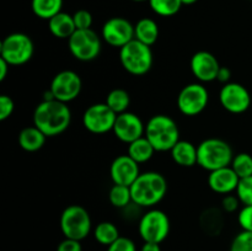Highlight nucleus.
<instances>
[{
    "instance_id": "nucleus-2",
    "label": "nucleus",
    "mask_w": 252,
    "mask_h": 251,
    "mask_svg": "<svg viewBox=\"0 0 252 251\" xmlns=\"http://www.w3.org/2000/svg\"><path fill=\"white\" fill-rule=\"evenodd\" d=\"M167 192V181L160 172H140L130 186L132 201L140 208H152L164 199Z\"/></svg>"
},
{
    "instance_id": "nucleus-25",
    "label": "nucleus",
    "mask_w": 252,
    "mask_h": 251,
    "mask_svg": "<svg viewBox=\"0 0 252 251\" xmlns=\"http://www.w3.org/2000/svg\"><path fill=\"white\" fill-rule=\"evenodd\" d=\"M31 7L33 14L42 20H51L62 12L63 0H32Z\"/></svg>"
},
{
    "instance_id": "nucleus-34",
    "label": "nucleus",
    "mask_w": 252,
    "mask_h": 251,
    "mask_svg": "<svg viewBox=\"0 0 252 251\" xmlns=\"http://www.w3.org/2000/svg\"><path fill=\"white\" fill-rule=\"evenodd\" d=\"M107 251H137V246L132 239L120 236L115 243L107 246Z\"/></svg>"
},
{
    "instance_id": "nucleus-31",
    "label": "nucleus",
    "mask_w": 252,
    "mask_h": 251,
    "mask_svg": "<svg viewBox=\"0 0 252 251\" xmlns=\"http://www.w3.org/2000/svg\"><path fill=\"white\" fill-rule=\"evenodd\" d=\"M235 192L244 206H252V176L240 179Z\"/></svg>"
},
{
    "instance_id": "nucleus-28",
    "label": "nucleus",
    "mask_w": 252,
    "mask_h": 251,
    "mask_svg": "<svg viewBox=\"0 0 252 251\" xmlns=\"http://www.w3.org/2000/svg\"><path fill=\"white\" fill-rule=\"evenodd\" d=\"M108 199H110L111 204L113 207L125 209L126 207H128L133 202L132 193H130V187L113 184L110 192H108Z\"/></svg>"
},
{
    "instance_id": "nucleus-32",
    "label": "nucleus",
    "mask_w": 252,
    "mask_h": 251,
    "mask_svg": "<svg viewBox=\"0 0 252 251\" xmlns=\"http://www.w3.org/2000/svg\"><path fill=\"white\" fill-rule=\"evenodd\" d=\"M230 251H252V231L239 233L231 241Z\"/></svg>"
},
{
    "instance_id": "nucleus-24",
    "label": "nucleus",
    "mask_w": 252,
    "mask_h": 251,
    "mask_svg": "<svg viewBox=\"0 0 252 251\" xmlns=\"http://www.w3.org/2000/svg\"><path fill=\"white\" fill-rule=\"evenodd\" d=\"M155 152L157 150L154 149L152 143L147 139L145 135L128 144V155L138 164L149 161Z\"/></svg>"
},
{
    "instance_id": "nucleus-41",
    "label": "nucleus",
    "mask_w": 252,
    "mask_h": 251,
    "mask_svg": "<svg viewBox=\"0 0 252 251\" xmlns=\"http://www.w3.org/2000/svg\"><path fill=\"white\" fill-rule=\"evenodd\" d=\"M140 251H161V249H160V244L144 243L140 248Z\"/></svg>"
},
{
    "instance_id": "nucleus-13",
    "label": "nucleus",
    "mask_w": 252,
    "mask_h": 251,
    "mask_svg": "<svg viewBox=\"0 0 252 251\" xmlns=\"http://www.w3.org/2000/svg\"><path fill=\"white\" fill-rule=\"evenodd\" d=\"M219 101L224 110L230 113H244L251 106V95L248 89L239 83L224 84L219 93Z\"/></svg>"
},
{
    "instance_id": "nucleus-5",
    "label": "nucleus",
    "mask_w": 252,
    "mask_h": 251,
    "mask_svg": "<svg viewBox=\"0 0 252 251\" xmlns=\"http://www.w3.org/2000/svg\"><path fill=\"white\" fill-rule=\"evenodd\" d=\"M120 61L123 69L132 75H144L152 69L154 57L150 46L133 39L120 48Z\"/></svg>"
},
{
    "instance_id": "nucleus-15",
    "label": "nucleus",
    "mask_w": 252,
    "mask_h": 251,
    "mask_svg": "<svg viewBox=\"0 0 252 251\" xmlns=\"http://www.w3.org/2000/svg\"><path fill=\"white\" fill-rule=\"evenodd\" d=\"M112 132L116 138L123 143L134 142L145 135V125L138 115L133 112H123L117 115Z\"/></svg>"
},
{
    "instance_id": "nucleus-12",
    "label": "nucleus",
    "mask_w": 252,
    "mask_h": 251,
    "mask_svg": "<svg viewBox=\"0 0 252 251\" xmlns=\"http://www.w3.org/2000/svg\"><path fill=\"white\" fill-rule=\"evenodd\" d=\"M81 89H83L81 78L73 70L59 71L52 79L51 86H49L53 97L64 103L75 100L80 95Z\"/></svg>"
},
{
    "instance_id": "nucleus-36",
    "label": "nucleus",
    "mask_w": 252,
    "mask_h": 251,
    "mask_svg": "<svg viewBox=\"0 0 252 251\" xmlns=\"http://www.w3.org/2000/svg\"><path fill=\"white\" fill-rule=\"evenodd\" d=\"M15 103L12 98L7 95L0 96V121H5L12 115Z\"/></svg>"
},
{
    "instance_id": "nucleus-30",
    "label": "nucleus",
    "mask_w": 252,
    "mask_h": 251,
    "mask_svg": "<svg viewBox=\"0 0 252 251\" xmlns=\"http://www.w3.org/2000/svg\"><path fill=\"white\" fill-rule=\"evenodd\" d=\"M230 166L240 179L252 176V157L248 153H239L235 155Z\"/></svg>"
},
{
    "instance_id": "nucleus-9",
    "label": "nucleus",
    "mask_w": 252,
    "mask_h": 251,
    "mask_svg": "<svg viewBox=\"0 0 252 251\" xmlns=\"http://www.w3.org/2000/svg\"><path fill=\"white\" fill-rule=\"evenodd\" d=\"M69 52L81 62L94 61L101 52V38L93 29L76 30L68 39Z\"/></svg>"
},
{
    "instance_id": "nucleus-38",
    "label": "nucleus",
    "mask_w": 252,
    "mask_h": 251,
    "mask_svg": "<svg viewBox=\"0 0 252 251\" xmlns=\"http://www.w3.org/2000/svg\"><path fill=\"white\" fill-rule=\"evenodd\" d=\"M57 251H83L81 241L65 238L57 246Z\"/></svg>"
},
{
    "instance_id": "nucleus-17",
    "label": "nucleus",
    "mask_w": 252,
    "mask_h": 251,
    "mask_svg": "<svg viewBox=\"0 0 252 251\" xmlns=\"http://www.w3.org/2000/svg\"><path fill=\"white\" fill-rule=\"evenodd\" d=\"M220 64L218 59L207 51H199L191 58V71L197 80L202 83H211L217 80Z\"/></svg>"
},
{
    "instance_id": "nucleus-26",
    "label": "nucleus",
    "mask_w": 252,
    "mask_h": 251,
    "mask_svg": "<svg viewBox=\"0 0 252 251\" xmlns=\"http://www.w3.org/2000/svg\"><path fill=\"white\" fill-rule=\"evenodd\" d=\"M120 236L118 228L111 221H101L94 229V238L98 244L103 246H110Z\"/></svg>"
},
{
    "instance_id": "nucleus-14",
    "label": "nucleus",
    "mask_w": 252,
    "mask_h": 251,
    "mask_svg": "<svg viewBox=\"0 0 252 251\" xmlns=\"http://www.w3.org/2000/svg\"><path fill=\"white\" fill-rule=\"evenodd\" d=\"M101 37L110 46L122 48L134 39V26L125 17H112L102 26Z\"/></svg>"
},
{
    "instance_id": "nucleus-20",
    "label": "nucleus",
    "mask_w": 252,
    "mask_h": 251,
    "mask_svg": "<svg viewBox=\"0 0 252 251\" xmlns=\"http://www.w3.org/2000/svg\"><path fill=\"white\" fill-rule=\"evenodd\" d=\"M170 152L172 160L180 166L192 167L197 164V147L191 142L180 139Z\"/></svg>"
},
{
    "instance_id": "nucleus-7",
    "label": "nucleus",
    "mask_w": 252,
    "mask_h": 251,
    "mask_svg": "<svg viewBox=\"0 0 252 251\" xmlns=\"http://www.w3.org/2000/svg\"><path fill=\"white\" fill-rule=\"evenodd\" d=\"M34 52L31 37L21 32H15L5 37L0 46V58L10 64L19 66L26 64L32 58Z\"/></svg>"
},
{
    "instance_id": "nucleus-39",
    "label": "nucleus",
    "mask_w": 252,
    "mask_h": 251,
    "mask_svg": "<svg viewBox=\"0 0 252 251\" xmlns=\"http://www.w3.org/2000/svg\"><path fill=\"white\" fill-rule=\"evenodd\" d=\"M230 78H231L230 69L226 68V66H220L218 76H217V80L220 81V83H223V84H228V83H230Z\"/></svg>"
},
{
    "instance_id": "nucleus-3",
    "label": "nucleus",
    "mask_w": 252,
    "mask_h": 251,
    "mask_svg": "<svg viewBox=\"0 0 252 251\" xmlns=\"http://www.w3.org/2000/svg\"><path fill=\"white\" fill-rule=\"evenodd\" d=\"M145 137L157 152H167L180 140V129L166 115H155L145 125Z\"/></svg>"
},
{
    "instance_id": "nucleus-37",
    "label": "nucleus",
    "mask_w": 252,
    "mask_h": 251,
    "mask_svg": "<svg viewBox=\"0 0 252 251\" xmlns=\"http://www.w3.org/2000/svg\"><path fill=\"white\" fill-rule=\"evenodd\" d=\"M240 199L236 194L229 193L225 194L223 197V201H221V208H223L224 212L226 213H234V212L238 211L239 206H240Z\"/></svg>"
},
{
    "instance_id": "nucleus-27",
    "label": "nucleus",
    "mask_w": 252,
    "mask_h": 251,
    "mask_svg": "<svg viewBox=\"0 0 252 251\" xmlns=\"http://www.w3.org/2000/svg\"><path fill=\"white\" fill-rule=\"evenodd\" d=\"M105 102L116 115H120L127 112L130 103V96L125 89H113L107 94Z\"/></svg>"
},
{
    "instance_id": "nucleus-18",
    "label": "nucleus",
    "mask_w": 252,
    "mask_h": 251,
    "mask_svg": "<svg viewBox=\"0 0 252 251\" xmlns=\"http://www.w3.org/2000/svg\"><path fill=\"white\" fill-rule=\"evenodd\" d=\"M239 182L240 177L236 175L231 166L220 167L211 171L208 175V185L212 191L224 196L236 191Z\"/></svg>"
},
{
    "instance_id": "nucleus-19",
    "label": "nucleus",
    "mask_w": 252,
    "mask_h": 251,
    "mask_svg": "<svg viewBox=\"0 0 252 251\" xmlns=\"http://www.w3.org/2000/svg\"><path fill=\"white\" fill-rule=\"evenodd\" d=\"M48 29L49 32L57 38L69 39L71 34L76 31L73 15H69L63 11L59 12L51 20H48Z\"/></svg>"
},
{
    "instance_id": "nucleus-43",
    "label": "nucleus",
    "mask_w": 252,
    "mask_h": 251,
    "mask_svg": "<svg viewBox=\"0 0 252 251\" xmlns=\"http://www.w3.org/2000/svg\"><path fill=\"white\" fill-rule=\"evenodd\" d=\"M133 1H137V2H142V1H149V0H133Z\"/></svg>"
},
{
    "instance_id": "nucleus-11",
    "label": "nucleus",
    "mask_w": 252,
    "mask_h": 251,
    "mask_svg": "<svg viewBox=\"0 0 252 251\" xmlns=\"http://www.w3.org/2000/svg\"><path fill=\"white\" fill-rule=\"evenodd\" d=\"M117 115L103 103H94L83 115V126L94 134H105L111 132L115 126Z\"/></svg>"
},
{
    "instance_id": "nucleus-23",
    "label": "nucleus",
    "mask_w": 252,
    "mask_h": 251,
    "mask_svg": "<svg viewBox=\"0 0 252 251\" xmlns=\"http://www.w3.org/2000/svg\"><path fill=\"white\" fill-rule=\"evenodd\" d=\"M199 223L204 233L208 235H218L224 226L223 212L217 208H208L202 213Z\"/></svg>"
},
{
    "instance_id": "nucleus-35",
    "label": "nucleus",
    "mask_w": 252,
    "mask_h": 251,
    "mask_svg": "<svg viewBox=\"0 0 252 251\" xmlns=\"http://www.w3.org/2000/svg\"><path fill=\"white\" fill-rule=\"evenodd\" d=\"M238 221L243 230L252 231V206H244L239 211Z\"/></svg>"
},
{
    "instance_id": "nucleus-40",
    "label": "nucleus",
    "mask_w": 252,
    "mask_h": 251,
    "mask_svg": "<svg viewBox=\"0 0 252 251\" xmlns=\"http://www.w3.org/2000/svg\"><path fill=\"white\" fill-rule=\"evenodd\" d=\"M9 68L10 64L7 62H5L2 58H0V81L5 80L7 73H9Z\"/></svg>"
},
{
    "instance_id": "nucleus-1",
    "label": "nucleus",
    "mask_w": 252,
    "mask_h": 251,
    "mask_svg": "<svg viewBox=\"0 0 252 251\" xmlns=\"http://www.w3.org/2000/svg\"><path fill=\"white\" fill-rule=\"evenodd\" d=\"M71 111L66 103L56 100H43L33 111V126L47 137H56L68 129Z\"/></svg>"
},
{
    "instance_id": "nucleus-22",
    "label": "nucleus",
    "mask_w": 252,
    "mask_h": 251,
    "mask_svg": "<svg viewBox=\"0 0 252 251\" xmlns=\"http://www.w3.org/2000/svg\"><path fill=\"white\" fill-rule=\"evenodd\" d=\"M159 37V26L157 22L149 17L140 19L134 25V38L142 43L152 47Z\"/></svg>"
},
{
    "instance_id": "nucleus-6",
    "label": "nucleus",
    "mask_w": 252,
    "mask_h": 251,
    "mask_svg": "<svg viewBox=\"0 0 252 251\" xmlns=\"http://www.w3.org/2000/svg\"><path fill=\"white\" fill-rule=\"evenodd\" d=\"M59 226L64 238L84 240L93 229V221L89 212L79 204L66 207L59 218Z\"/></svg>"
},
{
    "instance_id": "nucleus-33",
    "label": "nucleus",
    "mask_w": 252,
    "mask_h": 251,
    "mask_svg": "<svg viewBox=\"0 0 252 251\" xmlns=\"http://www.w3.org/2000/svg\"><path fill=\"white\" fill-rule=\"evenodd\" d=\"M74 22H75L76 30H88L91 29L93 25V15L88 10H78L73 15Z\"/></svg>"
},
{
    "instance_id": "nucleus-21",
    "label": "nucleus",
    "mask_w": 252,
    "mask_h": 251,
    "mask_svg": "<svg viewBox=\"0 0 252 251\" xmlns=\"http://www.w3.org/2000/svg\"><path fill=\"white\" fill-rule=\"evenodd\" d=\"M47 135L42 130H39L36 126H30L24 128L19 133V145L25 152L33 153L41 149L46 143Z\"/></svg>"
},
{
    "instance_id": "nucleus-4",
    "label": "nucleus",
    "mask_w": 252,
    "mask_h": 251,
    "mask_svg": "<svg viewBox=\"0 0 252 251\" xmlns=\"http://www.w3.org/2000/svg\"><path fill=\"white\" fill-rule=\"evenodd\" d=\"M233 157V149L229 143L219 138H208L197 147V165L209 172L230 166Z\"/></svg>"
},
{
    "instance_id": "nucleus-8",
    "label": "nucleus",
    "mask_w": 252,
    "mask_h": 251,
    "mask_svg": "<svg viewBox=\"0 0 252 251\" xmlns=\"http://www.w3.org/2000/svg\"><path fill=\"white\" fill-rule=\"evenodd\" d=\"M138 231L144 243L161 244L170 234V219L160 209H149L138 223Z\"/></svg>"
},
{
    "instance_id": "nucleus-10",
    "label": "nucleus",
    "mask_w": 252,
    "mask_h": 251,
    "mask_svg": "<svg viewBox=\"0 0 252 251\" xmlns=\"http://www.w3.org/2000/svg\"><path fill=\"white\" fill-rule=\"evenodd\" d=\"M209 101V93L206 86L199 83L189 84L177 96V107L185 116H197L203 112Z\"/></svg>"
},
{
    "instance_id": "nucleus-16",
    "label": "nucleus",
    "mask_w": 252,
    "mask_h": 251,
    "mask_svg": "<svg viewBox=\"0 0 252 251\" xmlns=\"http://www.w3.org/2000/svg\"><path fill=\"white\" fill-rule=\"evenodd\" d=\"M139 175V164L128 154L118 155L110 166V176L115 185L130 187Z\"/></svg>"
},
{
    "instance_id": "nucleus-42",
    "label": "nucleus",
    "mask_w": 252,
    "mask_h": 251,
    "mask_svg": "<svg viewBox=\"0 0 252 251\" xmlns=\"http://www.w3.org/2000/svg\"><path fill=\"white\" fill-rule=\"evenodd\" d=\"M182 5H192L194 2H197V0H181Z\"/></svg>"
},
{
    "instance_id": "nucleus-29",
    "label": "nucleus",
    "mask_w": 252,
    "mask_h": 251,
    "mask_svg": "<svg viewBox=\"0 0 252 251\" xmlns=\"http://www.w3.org/2000/svg\"><path fill=\"white\" fill-rule=\"evenodd\" d=\"M153 11L159 16H174L182 6L181 0H149Z\"/></svg>"
}]
</instances>
